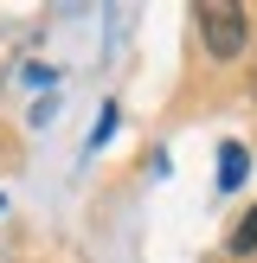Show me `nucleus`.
<instances>
[{"label": "nucleus", "instance_id": "obj_1", "mask_svg": "<svg viewBox=\"0 0 257 263\" xmlns=\"http://www.w3.org/2000/svg\"><path fill=\"white\" fill-rule=\"evenodd\" d=\"M193 26H199V45L212 51V58H238L244 51V7H231V0H199L193 7Z\"/></svg>", "mask_w": 257, "mask_h": 263}, {"label": "nucleus", "instance_id": "obj_3", "mask_svg": "<svg viewBox=\"0 0 257 263\" xmlns=\"http://www.w3.org/2000/svg\"><path fill=\"white\" fill-rule=\"evenodd\" d=\"M231 251H244V257L257 251V205H251V212H244V225L231 231Z\"/></svg>", "mask_w": 257, "mask_h": 263}, {"label": "nucleus", "instance_id": "obj_2", "mask_svg": "<svg viewBox=\"0 0 257 263\" xmlns=\"http://www.w3.org/2000/svg\"><path fill=\"white\" fill-rule=\"evenodd\" d=\"M244 174H251V154L231 141V148L218 154V186H225V193H231V186H244Z\"/></svg>", "mask_w": 257, "mask_h": 263}]
</instances>
